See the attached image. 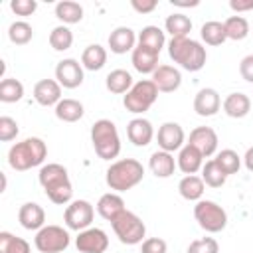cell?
I'll return each instance as SVG.
<instances>
[{"mask_svg": "<svg viewBox=\"0 0 253 253\" xmlns=\"http://www.w3.org/2000/svg\"><path fill=\"white\" fill-rule=\"evenodd\" d=\"M38 8V2L36 0H12L10 2V10L16 14V16H32Z\"/></svg>", "mask_w": 253, "mask_h": 253, "instance_id": "cell-43", "label": "cell"}, {"mask_svg": "<svg viewBox=\"0 0 253 253\" xmlns=\"http://www.w3.org/2000/svg\"><path fill=\"white\" fill-rule=\"evenodd\" d=\"M194 217H196L198 225L208 233H219L227 225L225 210L211 200H200L194 206Z\"/></svg>", "mask_w": 253, "mask_h": 253, "instance_id": "cell-8", "label": "cell"}, {"mask_svg": "<svg viewBox=\"0 0 253 253\" xmlns=\"http://www.w3.org/2000/svg\"><path fill=\"white\" fill-rule=\"evenodd\" d=\"M136 34H134V30H130V28H126V26H119V28H115L113 32H111V36H109V47H111V51L113 53H117V55H123V53H126V51H132L136 45Z\"/></svg>", "mask_w": 253, "mask_h": 253, "instance_id": "cell-19", "label": "cell"}, {"mask_svg": "<svg viewBox=\"0 0 253 253\" xmlns=\"http://www.w3.org/2000/svg\"><path fill=\"white\" fill-rule=\"evenodd\" d=\"M229 8L233 12H247L253 10V0H229Z\"/></svg>", "mask_w": 253, "mask_h": 253, "instance_id": "cell-47", "label": "cell"}, {"mask_svg": "<svg viewBox=\"0 0 253 253\" xmlns=\"http://www.w3.org/2000/svg\"><path fill=\"white\" fill-rule=\"evenodd\" d=\"M148 166H150V172L156 176V178H170L176 170V162H174V156L172 152H166V150H156L152 152L150 160H148Z\"/></svg>", "mask_w": 253, "mask_h": 253, "instance_id": "cell-24", "label": "cell"}, {"mask_svg": "<svg viewBox=\"0 0 253 253\" xmlns=\"http://www.w3.org/2000/svg\"><path fill=\"white\" fill-rule=\"evenodd\" d=\"M239 73L241 77L247 81V83H253V53L251 55H245L239 63Z\"/></svg>", "mask_w": 253, "mask_h": 253, "instance_id": "cell-45", "label": "cell"}, {"mask_svg": "<svg viewBox=\"0 0 253 253\" xmlns=\"http://www.w3.org/2000/svg\"><path fill=\"white\" fill-rule=\"evenodd\" d=\"M202 180H204V184L210 186V188H221V186L225 184L227 176L221 172V168H219V166L215 164V160L211 158V160H208V162L202 166Z\"/></svg>", "mask_w": 253, "mask_h": 253, "instance_id": "cell-38", "label": "cell"}, {"mask_svg": "<svg viewBox=\"0 0 253 253\" xmlns=\"http://www.w3.org/2000/svg\"><path fill=\"white\" fill-rule=\"evenodd\" d=\"M138 43L140 45H146V47H150V49H154V51H158L160 53V49L164 47V43H166V38H164V32L158 28V26H144L140 32H138Z\"/></svg>", "mask_w": 253, "mask_h": 253, "instance_id": "cell-32", "label": "cell"}, {"mask_svg": "<svg viewBox=\"0 0 253 253\" xmlns=\"http://www.w3.org/2000/svg\"><path fill=\"white\" fill-rule=\"evenodd\" d=\"M93 217H95V210L87 200L69 202V206L65 208V213H63V221H65L67 229H73V231H83V229L91 227Z\"/></svg>", "mask_w": 253, "mask_h": 253, "instance_id": "cell-10", "label": "cell"}, {"mask_svg": "<svg viewBox=\"0 0 253 253\" xmlns=\"http://www.w3.org/2000/svg\"><path fill=\"white\" fill-rule=\"evenodd\" d=\"M38 180L45 192V196L57 204V206H65L71 202L73 198V186H71V180H69V174H67V168L57 164V162H51V164H45L40 168V174H38Z\"/></svg>", "mask_w": 253, "mask_h": 253, "instance_id": "cell-1", "label": "cell"}, {"mask_svg": "<svg viewBox=\"0 0 253 253\" xmlns=\"http://www.w3.org/2000/svg\"><path fill=\"white\" fill-rule=\"evenodd\" d=\"M243 164H245V168H247L249 172H253V146L247 148V152H245V156H243Z\"/></svg>", "mask_w": 253, "mask_h": 253, "instance_id": "cell-48", "label": "cell"}, {"mask_svg": "<svg viewBox=\"0 0 253 253\" xmlns=\"http://www.w3.org/2000/svg\"><path fill=\"white\" fill-rule=\"evenodd\" d=\"M91 142L101 160H113L121 152V136L113 121L99 119L91 126Z\"/></svg>", "mask_w": 253, "mask_h": 253, "instance_id": "cell-5", "label": "cell"}, {"mask_svg": "<svg viewBox=\"0 0 253 253\" xmlns=\"http://www.w3.org/2000/svg\"><path fill=\"white\" fill-rule=\"evenodd\" d=\"M20 128H18V123L12 119V117H0V140L2 142H10L18 136Z\"/></svg>", "mask_w": 253, "mask_h": 253, "instance_id": "cell-42", "label": "cell"}, {"mask_svg": "<svg viewBox=\"0 0 253 253\" xmlns=\"http://www.w3.org/2000/svg\"><path fill=\"white\" fill-rule=\"evenodd\" d=\"M34 99L42 107H51L61 101V85L55 79H42L34 85Z\"/></svg>", "mask_w": 253, "mask_h": 253, "instance_id": "cell-18", "label": "cell"}, {"mask_svg": "<svg viewBox=\"0 0 253 253\" xmlns=\"http://www.w3.org/2000/svg\"><path fill=\"white\" fill-rule=\"evenodd\" d=\"M152 83L160 93H174L182 85V73L172 65H158L152 73Z\"/></svg>", "mask_w": 253, "mask_h": 253, "instance_id": "cell-15", "label": "cell"}, {"mask_svg": "<svg viewBox=\"0 0 253 253\" xmlns=\"http://www.w3.org/2000/svg\"><path fill=\"white\" fill-rule=\"evenodd\" d=\"M45 156H47L45 142L38 136H30L16 142L8 150V164L18 172H26L34 166H40L45 160Z\"/></svg>", "mask_w": 253, "mask_h": 253, "instance_id": "cell-3", "label": "cell"}, {"mask_svg": "<svg viewBox=\"0 0 253 253\" xmlns=\"http://www.w3.org/2000/svg\"><path fill=\"white\" fill-rule=\"evenodd\" d=\"M204 190H206V184L202 180V176H196V174H190V176H184L178 184V192L184 200L188 202H200L202 196H204Z\"/></svg>", "mask_w": 253, "mask_h": 253, "instance_id": "cell-26", "label": "cell"}, {"mask_svg": "<svg viewBox=\"0 0 253 253\" xmlns=\"http://www.w3.org/2000/svg\"><path fill=\"white\" fill-rule=\"evenodd\" d=\"M188 253H219V243L213 237H200L188 245Z\"/></svg>", "mask_w": 253, "mask_h": 253, "instance_id": "cell-41", "label": "cell"}, {"mask_svg": "<svg viewBox=\"0 0 253 253\" xmlns=\"http://www.w3.org/2000/svg\"><path fill=\"white\" fill-rule=\"evenodd\" d=\"M111 225H113V231L119 237V241L125 245H138L144 241L146 225L136 213H132L128 210H125L119 217H115L111 221Z\"/></svg>", "mask_w": 253, "mask_h": 253, "instance_id": "cell-7", "label": "cell"}, {"mask_svg": "<svg viewBox=\"0 0 253 253\" xmlns=\"http://www.w3.org/2000/svg\"><path fill=\"white\" fill-rule=\"evenodd\" d=\"M55 18L63 24H79L83 20V6L73 0H61L55 4Z\"/></svg>", "mask_w": 253, "mask_h": 253, "instance_id": "cell-30", "label": "cell"}, {"mask_svg": "<svg viewBox=\"0 0 253 253\" xmlns=\"http://www.w3.org/2000/svg\"><path fill=\"white\" fill-rule=\"evenodd\" d=\"M107 63V49L99 43H91L81 53V65L89 71H99Z\"/></svg>", "mask_w": 253, "mask_h": 253, "instance_id": "cell-27", "label": "cell"}, {"mask_svg": "<svg viewBox=\"0 0 253 253\" xmlns=\"http://www.w3.org/2000/svg\"><path fill=\"white\" fill-rule=\"evenodd\" d=\"M125 210H126V208H125L123 198H121L119 194H115V192L103 194V196L99 198V202H97V213H99L103 219H107V221H113V219L119 217Z\"/></svg>", "mask_w": 253, "mask_h": 253, "instance_id": "cell-23", "label": "cell"}, {"mask_svg": "<svg viewBox=\"0 0 253 253\" xmlns=\"http://www.w3.org/2000/svg\"><path fill=\"white\" fill-rule=\"evenodd\" d=\"M164 28L172 38H188V34L192 32V20L182 12H174L166 18Z\"/></svg>", "mask_w": 253, "mask_h": 253, "instance_id": "cell-31", "label": "cell"}, {"mask_svg": "<svg viewBox=\"0 0 253 253\" xmlns=\"http://www.w3.org/2000/svg\"><path fill=\"white\" fill-rule=\"evenodd\" d=\"M55 81L65 89L79 87L83 83V65L73 57L61 59L55 65Z\"/></svg>", "mask_w": 253, "mask_h": 253, "instance_id": "cell-12", "label": "cell"}, {"mask_svg": "<svg viewBox=\"0 0 253 253\" xmlns=\"http://www.w3.org/2000/svg\"><path fill=\"white\" fill-rule=\"evenodd\" d=\"M126 136H128V140L134 146H146V144H150V140L154 138L152 123L146 121V119H142V117L132 119L126 125Z\"/></svg>", "mask_w": 253, "mask_h": 253, "instance_id": "cell-21", "label": "cell"}, {"mask_svg": "<svg viewBox=\"0 0 253 253\" xmlns=\"http://www.w3.org/2000/svg\"><path fill=\"white\" fill-rule=\"evenodd\" d=\"M83 113H85L83 103L77 99H61L55 105V117L63 123H77L83 117Z\"/></svg>", "mask_w": 253, "mask_h": 253, "instance_id": "cell-29", "label": "cell"}, {"mask_svg": "<svg viewBox=\"0 0 253 253\" xmlns=\"http://www.w3.org/2000/svg\"><path fill=\"white\" fill-rule=\"evenodd\" d=\"M221 107V97L215 89L211 87H204L196 93L194 97V111L200 117H213Z\"/></svg>", "mask_w": 253, "mask_h": 253, "instance_id": "cell-16", "label": "cell"}, {"mask_svg": "<svg viewBox=\"0 0 253 253\" xmlns=\"http://www.w3.org/2000/svg\"><path fill=\"white\" fill-rule=\"evenodd\" d=\"M217 142H219V140H217V134H215V130H213L211 126H196V128L190 132V140H188V144L196 146V148L204 154V158L215 154Z\"/></svg>", "mask_w": 253, "mask_h": 253, "instance_id": "cell-14", "label": "cell"}, {"mask_svg": "<svg viewBox=\"0 0 253 253\" xmlns=\"http://www.w3.org/2000/svg\"><path fill=\"white\" fill-rule=\"evenodd\" d=\"M49 45L55 51H65L73 45V34L67 26H55L49 32Z\"/></svg>", "mask_w": 253, "mask_h": 253, "instance_id": "cell-40", "label": "cell"}, {"mask_svg": "<svg viewBox=\"0 0 253 253\" xmlns=\"http://www.w3.org/2000/svg\"><path fill=\"white\" fill-rule=\"evenodd\" d=\"M176 164H178V168H180L186 176L196 174V172L202 170V166H204V154H202L196 146L184 144V146L180 148V152H178Z\"/></svg>", "mask_w": 253, "mask_h": 253, "instance_id": "cell-22", "label": "cell"}, {"mask_svg": "<svg viewBox=\"0 0 253 253\" xmlns=\"http://www.w3.org/2000/svg\"><path fill=\"white\" fill-rule=\"evenodd\" d=\"M200 36L202 40L208 43V45H221L225 40H227V34H225V26L221 22H206L200 30Z\"/></svg>", "mask_w": 253, "mask_h": 253, "instance_id": "cell-33", "label": "cell"}, {"mask_svg": "<svg viewBox=\"0 0 253 253\" xmlns=\"http://www.w3.org/2000/svg\"><path fill=\"white\" fill-rule=\"evenodd\" d=\"M0 253H32L30 243L10 231H0Z\"/></svg>", "mask_w": 253, "mask_h": 253, "instance_id": "cell-36", "label": "cell"}, {"mask_svg": "<svg viewBox=\"0 0 253 253\" xmlns=\"http://www.w3.org/2000/svg\"><path fill=\"white\" fill-rule=\"evenodd\" d=\"M105 85H107V89L111 93L123 95V93H128L130 91V87L134 85V81H132V75L126 69H113L105 77Z\"/></svg>", "mask_w": 253, "mask_h": 253, "instance_id": "cell-28", "label": "cell"}, {"mask_svg": "<svg viewBox=\"0 0 253 253\" xmlns=\"http://www.w3.org/2000/svg\"><path fill=\"white\" fill-rule=\"evenodd\" d=\"M184 138H186L184 128L178 123H172V121L160 125L158 134H156V140H158L160 150H166V152L180 150L184 146Z\"/></svg>", "mask_w": 253, "mask_h": 253, "instance_id": "cell-13", "label": "cell"}, {"mask_svg": "<svg viewBox=\"0 0 253 253\" xmlns=\"http://www.w3.org/2000/svg\"><path fill=\"white\" fill-rule=\"evenodd\" d=\"M158 93L160 91L156 89V85L152 83V79H140L125 95L123 105H125V109L128 113L140 115V113H146L154 105V101L158 99Z\"/></svg>", "mask_w": 253, "mask_h": 253, "instance_id": "cell-6", "label": "cell"}, {"mask_svg": "<svg viewBox=\"0 0 253 253\" xmlns=\"http://www.w3.org/2000/svg\"><path fill=\"white\" fill-rule=\"evenodd\" d=\"M144 166L136 158H121L113 162L105 172V182L115 192H126L142 182Z\"/></svg>", "mask_w": 253, "mask_h": 253, "instance_id": "cell-4", "label": "cell"}, {"mask_svg": "<svg viewBox=\"0 0 253 253\" xmlns=\"http://www.w3.org/2000/svg\"><path fill=\"white\" fill-rule=\"evenodd\" d=\"M223 111L231 119H243L251 111V99L245 93H229L223 99Z\"/></svg>", "mask_w": 253, "mask_h": 253, "instance_id": "cell-25", "label": "cell"}, {"mask_svg": "<svg viewBox=\"0 0 253 253\" xmlns=\"http://www.w3.org/2000/svg\"><path fill=\"white\" fill-rule=\"evenodd\" d=\"M8 38L16 45H26L34 38V28L28 22H22V20L12 22L10 28H8Z\"/></svg>", "mask_w": 253, "mask_h": 253, "instance_id": "cell-39", "label": "cell"}, {"mask_svg": "<svg viewBox=\"0 0 253 253\" xmlns=\"http://www.w3.org/2000/svg\"><path fill=\"white\" fill-rule=\"evenodd\" d=\"M168 55L186 71H200L206 65V47L192 38H172L168 42Z\"/></svg>", "mask_w": 253, "mask_h": 253, "instance_id": "cell-2", "label": "cell"}, {"mask_svg": "<svg viewBox=\"0 0 253 253\" xmlns=\"http://www.w3.org/2000/svg\"><path fill=\"white\" fill-rule=\"evenodd\" d=\"M130 6H132V10H136L138 14H150V12L156 10L158 2H156V0H132Z\"/></svg>", "mask_w": 253, "mask_h": 253, "instance_id": "cell-46", "label": "cell"}, {"mask_svg": "<svg viewBox=\"0 0 253 253\" xmlns=\"http://www.w3.org/2000/svg\"><path fill=\"white\" fill-rule=\"evenodd\" d=\"M213 160H215V164L221 168V172H223L225 176L237 174L239 168H241V156H239L235 150H231V148H225V150L217 152Z\"/></svg>", "mask_w": 253, "mask_h": 253, "instance_id": "cell-35", "label": "cell"}, {"mask_svg": "<svg viewBox=\"0 0 253 253\" xmlns=\"http://www.w3.org/2000/svg\"><path fill=\"white\" fill-rule=\"evenodd\" d=\"M172 6H180V8H192V6H198L200 2L198 0H190V2H184V0H170Z\"/></svg>", "mask_w": 253, "mask_h": 253, "instance_id": "cell-49", "label": "cell"}, {"mask_svg": "<svg viewBox=\"0 0 253 253\" xmlns=\"http://www.w3.org/2000/svg\"><path fill=\"white\" fill-rule=\"evenodd\" d=\"M24 97V85L22 81L14 77H4L0 81V101L2 103H18Z\"/></svg>", "mask_w": 253, "mask_h": 253, "instance_id": "cell-34", "label": "cell"}, {"mask_svg": "<svg viewBox=\"0 0 253 253\" xmlns=\"http://www.w3.org/2000/svg\"><path fill=\"white\" fill-rule=\"evenodd\" d=\"M75 247L79 253H105L109 237L101 227H87L75 237Z\"/></svg>", "mask_w": 253, "mask_h": 253, "instance_id": "cell-11", "label": "cell"}, {"mask_svg": "<svg viewBox=\"0 0 253 253\" xmlns=\"http://www.w3.org/2000/svg\"><path fill=\"white\" fill-rule=\"evenodd\" d=\"M168 245L162 237H148L140 243V253H166Z\"/></svg>", "mask_w": 253, "mask_h": 253, "instance_id": "cell-44", "label": "cell"}, {"mask_svg": "<svg viewBox=\"0 0 253 253\" xmlns=\"http://www.w3.org/2000/svg\"><path fill=\"white\" fill-rule=\"evenodd\" d=\"M158 55H160L158 51H154V49H150V47L138 43V45L132 49L130 63H132V67H134L138 73H142V75L154 73L156 67H158Z\"/></svg>", "mask_w": 253, "mask_h": 253, "instance_id": "cell-20", "label": "cell"}, {"mask_svg": "<svg viewBox=\"0 0 253 253\" xmlns=\"http://www.w3.org/2000/svg\"><path fill=\"white\" fill-rule=\"evenodd\" d=\"M223 26H225L227 40H233V42H241L249 34V22L243 16H229L223 22Z\"/></svg>", "mask_w": 253, "mask_h": 253, "instance_id": "cell-37", "label": "cell"}, {"mask_svg": "<svg viewBox=\"0 0 253 253\" xmlns=\"http://www.w3.org/2000/svg\"><path fill=\"white\" fill-rule=\"evenodd\" d=\"M18 221L24 229H30V231H40L43 225H45V211L40 204L36 202H26L20 211H18Z\"/></svg>", "mask_w": 253, "mask_h": 253, "instance_id": "cell-17", "label": "cell"}, {"mask_svg": "<svg viewBox=\"0 0 253 253\" xmlns=\"http://www.w3.org/2000/svg\"><path fill=\"white\" fill-rule=\"evenodd\" d=\"M34 245L40 253H61L69 247V233L61 225H43L36 233Z\"/></svg>", "mask_w": 253, "mask_h": 253, "instance_id": "cell-9", "label": "cell"}]
</instances>
